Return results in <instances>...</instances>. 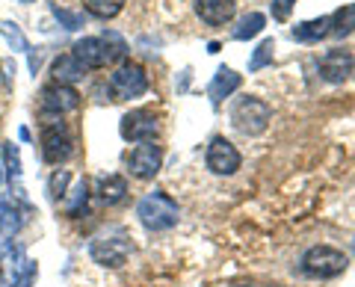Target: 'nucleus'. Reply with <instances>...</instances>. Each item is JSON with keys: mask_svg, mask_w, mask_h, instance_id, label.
Here are the masks:
<instances>
[{"mask_svg": "<svg viewBox=\"0 0 355 287\" xmlns=\"http://www.w3.org/2000/svg\"><path fill=\"white\" fill-rule=\"evenodd\" d=\"M65 214L69 216H80L83 211H86V205H89V184L86 181H77V186L71 193H65Z\"/></svg>", "mask_w": 355, "mask_h": 287, "instance_id": "obj_20", "label": "nucleus"}, {"mask_svg": "<svg viewBox=\"0 0 355 287\" xmlns=\"http://www.w3.org/2000/svg\"><path fill=\"white\" fill-rule=\"evenodd\" d=\"M98 195H101V202L104 205H119V202H125V195H128V181L121 178V175H107V178H101V184H98Z\"/></svg>", "mask_w": 355, "mask_h": 287, "instance_id": "obj_18", "label": "nucleus"}, {"mask_svg": "<svg viewBox=\"0 0 355 287\" xmlns=\"http://www.w3.org/2000/svg\"><path fill=\"white\" fill-rule=\"evenodd\" d=\"M347 255L335 246H314L302 255V272L308 279H335L347 272Z\"/></svg>", "mask_w": 355, "mask_h": 287, "instance_id": "obj_5", "label": "nucleus"}, {"mask_svg": "<svg viewBox=\"0 0 355 287\" xmlns=\"http://www.w3.org/2000/svg\"><path fill=\"white\" fill-rule=\"evenodd\" d=\"M240 151L225 137H214L207 146V169L214 175H234L240 169Z\"/></svg>", "mask_w": 355, "mask_h": 287, "instance_id": "obj_11", "label": "nucleus"}, {"mask_svg": "<svg viewBox=\"0 0 355 287\" xmlns=\"http://www.w3.org/2000/svg\"><path fill=\"white\" fill-rule=\"evenodd\" d=\"M3 163H6V181H9V195L24 198V186H21V154L15 142L3 146Z\"/></svg>", "mask_w": 355, "mask_h": 287, "instance_id": "obj_15", "label": "nucleus"}, {"mask_svg": "<svg viewBox=\"0 0 355 287\" xmlns=\"http://www.w3.org/2000/svg\"><path fill=\"white\" fill-rule=\"evenodd\" d=\"M349 33H355V3L340 6L329 15V36L331 39H343V36H349Z\"/></svg>", "mask_w": 355, "mask_h": 287, "instance_id": "obj_17", "label": "nucleus"}, {"mask_svg": "<svg viewBox=\"0 0 355 287\" xmlns=\"http://www.w3.org/2000/svg\"><path fill=\"white\" fill-rule=\"evenodd\" d=\"M51 74H53V83H60V86H71L74 80H80V77L86 74V69H83V65L71 57V53H62L60 60H53Z\"/></svg>", "mask_w": 355, "mask_h": 287, "instance_id": "obj_16", "label": "nucleus"}, {"mask_svg": "<svg viewBox=\"0 0 355 287\" xmlns=\"http://www.w3.org/2000/svg\"><path fill=\"white\" fill-rule=\"evenodd\" d=\"M263 24H266V18L261 12H249L246 18H240V24L234 27V39L237 42H246L252 36H258V33L263 30Z\"/></svg>", "mask_w": 355, "mask_h": 287, "instance_id": "obj_22", "label": "nucleus"}, {"mask_svg": "<svg viewBox=\"0 0 355 287\" xmlns=\"http://www.w3.org/2000/svg\"><path fill=\"white\" fill-rule=\"evenodd\" d=\"M121 137H125L128 142H151L154 137H157V116L151 113V110H130L128 116H121Z\"/></svg>", "mask_w": 355, "mask_h": 287, "instance_id": "obj_8", "label": "nucleus"}, {"mask_svg": "<svg viewBox=\"0 0 355 287\" xmlns=\"http://www.w3.org/2000/svg\"><path fill=\"white\" fill-rule=\"evenodd\" d=\"M130 234L125 228H104L89 240V258L101 267H110V270H119L125 267L128 258H130Z\"/></svg>", "mask_w": 355, "mask_h": 287, "instance_id": "obj_2", "label": "nucleus"}, {"mask_svg": "<svg viewBox=\"0 0 355 287\" xmlns=\"http://www.w3.org/2000/svg\"><path fill=\"white\" fill-rule=\"evenodd\" d=\"M125 42H121L116 33H107V36H86L80 42H74L71 57L83 65V69H107L116 60L125 57Z\"/></svg>", "mask_w": 355, "mask_h": 287, "instance_id": "obj_1", "label": "nucleus"}, {"mask_svg": "<svg viewBox=\"0 0 355 287\" xmlns=\"http://www.w3.org/2000/svg\"><path fill=\"white\" fill-rule=\"evenodd\" d=\"M86 12H92L95 18H116L125 9V0H83Z\"/></svg>", "mask_w": 355, "mask_h": 287, "instance_id": "obj_21", "label": "nucleus"}, {"mask_svg": "<svg viewBox=\"0 0 355 287\" xmlns=\"http://www.w3.org/2000/svg\"><path fill=\"white\" fill-rule=\"evenodd\" d=\"M240 83H243V77H240L234 69L222 65V69L214 74L210 86H207V95H210V101H214V107L222 104V98H228L231 92H237V89H240Z\"/></svg>", "mask_w": 355, "mask_h": 287, "instance_id": "obj_14", "label": "nucleus"}, {"mask_svg": "<svg viewBox=\"0 0 355 287\" xmlns=\"http://www.w3.org/2000/svg\"><path fill=\"white\" fill-rule=\"evenodd\" d=\"M69 181H71V172L69 169L53 172V178H51V198H53V202L65 198V193H69Z\"/></svg>", "mask_w": 355, "mask_h": 287, "instance_id": "obj_25", "label": "nucleus"}, {"mask_svg": "<svg viewBox=\"0 0 355 287\" xmlns=\"http://www.w3.org/2000/svg\"><path fill=\"white\" fill-rule=\"evenodd\" d=\"M3 36H6V42L12 45V51H21V53H27L30 51V45H27V39H24V33H21V27L18 24H12V21H3Z\"/></svg>", "mask_w": 355, "mask_h": 287, "instance_id": "obj_24", "label": "nucleus"}, {"mask_svg": "<svg viewBox=\"0 0 355 287\" xmlns=\"http://www.w3.org/2000/svg\"><path fill=\"white\" fill-rule=\"evenodd\" d=\"M326 36H329V15L302 21V24L293 27V39H296V42H308V45H311V42L326 39Z\"/></svg>", "mask_w": 355, "mask_h": 287, "instance_id": "obj_19", "label": "nucleus"}, {"mask_svg": "<svg viewBox=\"0 0 355 287\" xmlns=\"http://www.w3.org/2000/svg\"><path fill=\"white\" fill-rule=\"evenodd\" d=\"M272 51H275V42H272V39H263L261 45L254 48V53H252L249 71H261V69H266V65L272 62Z\"/></svg>", "mask_w": 355, "mask_h": 287, "instance_id": "obj_23", "label": "nucleus"}, {"mask_svg": "<svg viewBox=\"0 0 355 287\" xmlns=\"http://www.w3.org/2000/svg\"><path fill=\"white\" fill-rule=\"evenodd\" d=\"M352 69H355V57L349 51H340V48L329 51L326 57L320 60V77H323L326 83H343L352 74Z\"/></svg>", "mask_w": 355, "mask_h": 287, "instance_id": "obj_12", "label": "nucleus"}, {"mask_svg": "<svg viewBox=\"0 0 355 287\" xmlns=\"http://www.w3.org/2000/svg\"><path fill=\"white\" fill-rule=\"evenodd\" d=\"M18 3H33V0H18Z\"/></svg>", "mask_w": 355, "mask_h": 287, "instance_id": "obj_28", "label": "nucleus"}, {"mask_svg": "<svg viewBox=\"0 0 355 287\" xmlns=\"http://www.w3.org/2000/svg\"><path fill=\"white\" fill-rule=\"evenodd\" d=\"M110 92L116 95V101H130L148 92V74L139 62H121L119 69L110 74Z\"/></svg>", "mask_w": 355, "mask_h": 287, "instance_id": "obj_6", "label": "nucleus"}, {"mask_svg": "<svg viewBox=\"0 0 355 287\" xmlns=\"http://www.w3.org/2000/svg\"><path fill=\"white\" fill-rule=\"evenodd\" d=\"M237 12V0H196V15L210 27L228 24Z\"/></svg>", "mask_w": 355, "mask_h": 287, "instance_id": "obj_13", "label": "nucleus"}, {"mask_svg": "<svg viewBox=\"0 0 355 287\" xmlns=\"http://www.w3.org/2000/svg\"><path fill=\"white\" fill-rule=\"evenodd\" d=\"M137 216H139V223L146 225L148 231H166V228L178 225V216H181V211H178V202L169 193L154 190V193L139 198Z\"/></svg>", "mask_w": 355, "mask_h": 287, "instance_id": "obj_3", "label": "nucleus"}, {"mask_svg": "<svg viewBox=\"0 0 355 287\" xmlns=\"http://www.w3.org/2000/svg\"><path fill=\"white\" fill-rule=\"evenodd\" d=\"M243 287H249V284H243Z\"/></svg>", "mask_w": 355, "mask_h": 287, "instance_id": "obj_29", "label": "nucleus"}, {"mask_svg": "<svg viewBox=\"0 0 355 287\" xmlns=\"http://www.w3.org/2000/svg\"><path fill=\"white\" fill-rule=\"evenodd\" d=\"M39 107H42V113H53V116L71 113V110L80 107V92H77L74 86L51 83L39 92Z\"/></svg>", "mask_w": 355, "mask_h": 287, "instance_id": "obj_9", "label": "nucleus"}, {"mask_svg": "<svg viewBox=\"0 0 355 287\" xmlns=\"http://www.w3.org/2000/svg\"><path fill=\"white\" fill-rule=\"evenodd\" d=\"M270 119H272L270 104L261 101V98H254V95L240 98V101L231 107V125H234L240 134H246V137L263 134V130L270 128Z\"/></svg>", "mask_w": 355, "mask_h": 287, "instance_id": "obj_4", "label": "nucleus"}, {"mask_svg": "<svg viewBox=\"0 0 355 287\" xmlns=\"http://www.w3.org/2000/svg\"><path fill=\"white\" fill-rule=\"evenodd\" d=\"M53 15H57V21H62L65 30H77V27H80V15H71V12H65V9H60V6H53Z\"/></svg>", "mask_w": 355, "mask_h": 287, "instance_id": "obj_27", "label": "nucleus"}, {"mask_svg": "<svg viewBox=\"0 0 355 287\" xmlns=\"http://www.w3.org/2000/svg\"><path fill=\"white\" fill-rule=\"evenodd\" d=\"M160 163H163V151L154 142H142V146H137L128 154V169L139 181H151L160 172Z\"/></svg>", "mask_w": 355, "mask_h": 287, "instance_id": "obj_10", "label": "nucleus"}, {"mask_svg": "<svg viewBox=\"0 0 355 287\" xmlns=\"http://www.w3.org/2000/svg\"><path fill=\"white\" fill-rule=\"evenodd\" d=\"M293 3H296V0H272V18L275 21H287V18H291Z\"/></svg>", "mask_w": 355, "mask_h": 287, "instance_id": "obj_26", "label": "nucleus"}, {"mask_svg": "<svg viewBox=\"0 0 355 287\" xmlns=\"http://www.w3.org/2000/svg\"><path fill=\"white\" fill-rule=\"evenodd\" d=\"M71 151H74V142L69 137V128L60 121V116L44 121L42 125V157H44V163L60 166V163H65L71 157Z\"/></svg>", "mask_w": 355, "mask_h": 287, "instance_id": "obj_7", "label": "nucleus"}]
</instances>
